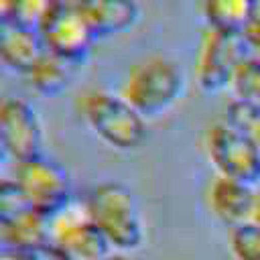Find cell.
Returning a JSON list of instances; mask_svg holds the SVG:
<instances>
[{
	"instance_id": "cell-20",
	"label": "cell",
	"mask_w": 260,
	"mask_h": 260,
	"mask_svg": "<svg viewBox=\"0 0 260 260\" xmlns=\"http://www.w3.org/2000/svg\"><path fill=\"white\" fill-rule=\"evenodd\" d=\"M53 4L55 0H16V10L12 20L37 28Z\"/></svg>"
},
{
	"instance_id": "cell-21",
	"label": "cell",
	"mask_w": 260,
	"mask_h": 260,
	"mask_svg": "<svg viewBox=\"0 0 260 260\" xmlns=\"http://www.w3.org/2000/svg\"><path fill=\"white\" fill-rule=\"evenodd\" d=\"M240 37L250 49L260 45V0H252L250 12H248V18H246V24Z\"/></svg>"
},
{
	"instance_id": "cell-8",
	"label": "cell",
	"mask_w": 260,
	"mask_h": 260,
	"mask_svg": "<svg viewBox=\"0 0 260 260\" xmlns=\"http://www.w3.org/2000/svg\"><path fill=\"white\" fill-rule=\"evenodd\" d=\"M51 242L69 260H102L112 252V246L87 217L85 205L71 201L65 209L49 217Z\"/></svg>"
},
{
	"instance_id": "cell-14",
	"label": "cell",
	"mask_w": 260,
	"mask_h": 260,
	"mask_svg": "<svg viewBox=\"0 0 260 260\" xmlns=\"http://www.w3.org/2000/svg\"><path fill=\"white\" fill-rule=\"evenodd\" d=\"M0 242L18 252H26L41 244H47L51 242L49 217L30 209L24 215L0 225Z\"/></svg>"
},
{
	"instance_id": "cell-4",
	"label": "cell",
	"mask_w": 260,
	"mask_h": 260,
	"mask_svg": "<svg viewBox=\"0 0 260 260\" xmlns=\"http://www.w3.org/2000/svg\"><path fill=\"white\" fill-rule=\"evenodd\" d=\"M14 179L24 189L30 207L45 217L59 213L73 201V185L67 169L43 152L16 162Z\"/></svg>"
},
{
	"instance_id": "cell-17",
	"label": "cell",
	"mask_w": 260,
	"mask_h": 260,
	"mask_svg": "<svg viewBox=\"0 0 260 260\" xmlns=\"http://www.w3.org/2000/svg\"><path fill=\"white\" fill-rule=\"evenodd\" d=\"M228 246L234 260H260V225L248 219L230 228Z\"/></svg>"
},
{
	"instance_id": "cell-18",
	"label": "cell",
	"mask_w": 260,
	"mask_h": 260,
	"mask_svg": "<svg viewBox=\"0 0 260 260\" xmlns=\"http://www.w3.org/2000/svg\"><path fill=\"white\" fill-rule=\"evenodd\" d=\"M225 122L250 136L260 148V106L234 98L225 108Z\"/></svg>"
},
{
	"instance_id": "cell-1",
	"label": "cell",
	"mask_w": 260,
	"mask_h": 260,
	"mask_svg": "<svg viewBox=\"0 0 260 260\" xmlns=\"http://www.w3.org/2000/svg\"><path fill=\"white\" fill-rule=\"evenodd\" d=\"M87 217L104 234L112 250L132 252L144 242V223L132 189L118 181H104L91 187L83 199Z\"/></svg>"
},
{
	"instance_id": "cell-5",
	"label": "cell",
	"mask_w": 260,
	"mask_h": 260,
	"mask_svg": "<svg viewBox=\"0 0 260 260\" xmlns=\"http://www.w3.org/2000/svg\"><path fill=\"white\" fill-rule=\"evenodd\" d=\"M205 152L217 175L260 187V148L244 132L228 122L209 126L205 134Z\"/></svg>"
},
{
	"instance_id": "cell-13",
	"label": "cell",
	"mask_w": 260,
	"mask_h": 260,
	"mask_svg": "<svg viewBox=\"0 0 260 260\" xmlns=\"http://www.w3.org/2000/svg\"><path fill=\"white\" fill-rule=\"evenodd\" d=\"M75 65L77 63H73L69 59H63V57H59L51 51H43L24 77L28 79L30 87L37 93L53 98V95L67 89V85L73 79Z\"/></svg>"
},
{
	"instance_id": "cell-16",
	"label": "cell",
	"mask_w": 260,
	"mask_h": 260,
	"mask_svg": "<svg viewBox=\"0 0 260 260\" xmlns=\"http://www.w3.org/2000/svg\"><path fill=\"white\" fill-rule=\"evenodd\" d=\"M236 100L260 106V59L246 53L234 73L232 85Z\"/></svg>"
},
{
	"instance_id": "cell-15",
	"label": "cell",
	"mask_w": 260,
	"mask_h": 260,
	"mask_svg": "<svg viewBox=\"0 0 260 260\" xmlns=\"http://www.w3.org/2000/svg\"><path fill=\"white\" fill-rule=\"evenodd\" d=\"M250 6L252 0H201L207 28L238 37L242 35Z\"/></svg>"
},
{
	"instance_id": "cell-10",
	"label": "cell",
	"mask_w": 260,
	"mask_h": 260,
	"mask_svg": "<svg viewBox=\"0 0 260 260\" xmlns=\"http://www.w3.org/2000/svg\"><path fill=\"white\" fill-rule=\"evenodd\" d=\"M85 18L95 39L116 37L130 30L138 18L140 8L136 0H71Z\"/></svg>"
},
{
	"instance_id": "cell-2",
	"label": "cell",
	"mask_w": 260,
	"mask_h": 260,
	"mask_svg": "<svg viewBox=\"0 0 260 260\" xmlns=\"http://www.w3.org/2000/svg\"><path fill=\"white\" fill-rule=\"evenodd\" d=\"M183 89L185 73L175 59L167 55H146L132 63L122 95L142 118L152 120L167 114L179 102Z\"/></svg>"
},
{
	"instance_id": "cell-25",
	"label": "cell",
	"mask_w": 260,
	"mask_h": 260,
	"mask_svg": "<svg viewBox=\"0 0 260 260\" xmlns=\"http://www.w3.org/2000/svg\"><path fill=\"white\" fill-rule=\"evenodd\" d=\"M250 219L260 225V187H256V199H254V209H252V217Z\"/></svg>"
},
{
	"instance_id": "cell-28",
	"label": "cell",
	"mask_w": 260,
	"mask_h": 260,
	"mask_svg": "<svg viewBox=\"0 0 260 260\" xmlns=\"http://www.w3.org/2000/svg\"><path fill=\"white\" fill-rule=\"evenodd\" d=\"M252 55H254V57H258V59H260V45H258V47H254V49H252Z\"/></svg>"
},
{
	"instance_id": "cell-7",
	"label": "cell",
	"mask_w": 260,
	"mask_h": 260,
	"mask_svg": "<svg viewBox=\"0 0 260 260\" xmlns=\"http://www.w3.org/2000/svg\"><path fill=\"white\" fill-rule=\"evenodd\" d=\"M43 49L73 63H81L95 41L81 12L71 0H55L47 16L37 26Z\"/></svg>"
},
{
	"instance_id": "cell-19",
	"label": "cell",
	"mask_w": 260,
	"mask_h": 260,
	"mask_svg": "<svg viewBox=\"0 0 260 260\" xmlns=\"http://www.w3.org/2000/svg\"><path fill=\"white\" fill-rule=\"evenodd\" d=\"M30 209V201L20 183L16 179H0V225L24 215Z\"/></svg>"
},
{
	"instance_id": "cell-27",
	"label": "cell",
	"mask_w": 260,
	"mask_h": 260,
	"mask_svg": "<svg viewBox=\"0 0 260 260\" xmlns=\"http://www.w3.org/2000/svg\"><path fill=\"white\" fill-rule=\"evenodd\" d=\"M6 158H10V156H8L6 146H4V144H2V140H0V165H2V162H6Z\"/></svg>"
},
{
	"instance_id": "cell-24",
	"label": "cell",
	"mask_w": 260,
	"mask_h": 260,
	"mask_svg": "<svg viewBox=\"0 0 260 260\" xmlns=\"http://www.w3.org/2000/svg\"><path fill=\"white\" fill-rule=\"evenodd\" d=\"M0 260H24V254L14 248H8L0 242Z\"/></svg>"
},
{
	"instance_id": "cell-23",
	"label": "cell",
	"mask_w": 260,
	"mask_h": 260,
	"mask_svg": "<svg viewBox=\"0 0 260 260\" xmlns=\"http://www.w3.org/2000/svg\"><path fill=\"white\" fill-rule=\"evenodd\" d=\"M16 10V0H0V22L12 20Z\"/></svg>"
},
{
	"instance_id": "cell-12",
	"label": "cell",
	"mask_w": 260,
	"mask_h": 260,
	"mask_svg": "<svg viewBox=\"0 0 260 260\" xmlns=\"http://www.w3.org/2000/svg\"><path fill=\"white\" fill-rule=\"evenodd\" d=\"M43 43L37 28L16 20L0 22V59L8 69L26 75L32 63L43 53Z\"/></svg>"
},
{
	"instance_id": "cell-6",
	"label": "cell",
	"mask_w": 260,
	"mask_h": 260,
	"mask_svg": "<svg viewBox=\"0 0 260 260\" xmlns=\"http://www.w3.org/2000/svg\"><path fill=\"white\" fill-rule=\"evenodd\" d=\"M246 43L238 35L203 30L195 57V81L205 93H221L232 85L234 73L246 55Z\"/></svg>"
},
{
	"instance_id": "cell-3",
	"label": "cell",
	"mask_w": 260,
	"mask_h": 260,
	"mask_svg": "<svg viewBox=\"0 0 260 260\" xmlns=\"http://www.w3.org/2000/svg\"><path fill=\"white\" fill-rule=\"evenodd\" d=\"M81 114L89 130L108 146L130 152L146 140V118L124 98L108 89H89L81 95Z\"/></svg>"
},
{
	"instance_id": "cell-9",
	"label": "cell",
	"mask_w": 260,
	"mask_h": 260,
	"mask_svg": "<svg viewBox=\"0 0 260 260\" xmlns=\"http://www.w3.org/2000/svg\"><path fill=\"white\" fill-rule=\"evenodd\" d=\"M0 140L16 162L41 154L43 124L30 102L20 98L0 100Z\"/></svg>"
},
{
	"instance_id": "cell-29",
	"label": "cell",
	"mask_w": 260,
	"mask_h": 260,
	"mask_svg": "<svg viewBox=\"0 0 260 260\" xmlns=\"http://www.w3.org/2000/svg\"><path fill=\"white\" fill-rule=\"evenodd\" d=\"M0 65H2V59H0Z\"/></svg>"
},
{
	"instance_id": "cell-11",
	"label": "cell",
	"mask_w": 260,
	"mask_h": 260,
	"mask_svg": "<svg viewBox=\"0 0 260 260\" xmlns=\"http://www.w3.org/2000/svg\"><path fill=\"white\" fill-rule=\"evenodd\" d=\"M254 199L256 187L221 175H215L207 191V201L213 215L228 228L244 223L252 217Z\"/></svg>"
},
{
	"instance_id": "cell-22",
	"label": "cell",
	"mask_w": 260,
	"mask_h": 260,
	"mask_svg": "<svg viewBox=\"0 0 260 260\" xmlns=\"http://www.w3.org/2000/svg\"><path fill=\"white\" fill-rule=\"evenodd\" d=\"M22 254H24V260H69L53 242L41 244V246H37L32 250H26Z\"/></svg>"
},
{
	"instance_id": "cell-26",
	"label": "cell",
	"mask_w": 260,
	"mask_h": 260,
	"mask_svg": "<svg viewBox=\"0 0 260 260\" xmlns=\"http://www.w3.org/2000/svg\"><path fill=\"white\" fill-rule=\"evenodd\" d=\"M102 260H132L126 252H116V250H112L110 254H106Z\"/></svg>"
}]
</instances>
